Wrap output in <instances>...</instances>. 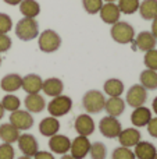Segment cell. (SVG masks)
<instances>
[{
	"instance_id": "cell-36",
	"label": "cell",
	"mask_w": 157,
	"mask_h": 159,
	"mask_svg": "<svg viewBox=\"0 0 157 159\" xmlns=\"http://www.w3.org/2000/svg\"><path fill=\"white\" fill-rule=\"evenodd\" d=\"M14 157H15V151L13 148V144H0V159H14Z\"/></svg>"
},
{
	"instance_id": "cell-17",
	"label": "cell",
	"mask_w": 157,
	"mask_h": 159,
	"mask_svg": "<svg viewBox=\"0 0 157 159\" xmlns=\"http://www.w3.org/2000/svg\"><path fill=\"white\" fill-rule=\"evenodd\" d=\"M104 110L107 112L108 116H113V117L121 116L125 110L124 99H121V96H110L108 99H106Z\"/></svg>"
},
{
	"instance_id": "cell-27",
	"label": "cell",
	"mask_w": 157,
	"mask_h": 159,
	"mask_svg": "<svg viewBox=\"0 0 157 159\" xmlns=\"http://www.w3.org/2000/svg\"><path fill=\"white\" fill-rule=\"evenodd\" d=\"M103 89L108 96H121L124 93V82L118 78H108L103 85Z\"/></svg>"
},
{
	"instance_id": "cell-39",
	"label": "cell",
	"mask_w": 157,
	"mask_h": 159,
	"mask_svg": "<svg viewBox=\"0 0 157 159\" xmlns=\"http://www.w3.org/2000/svg\"><path fill=\"white\" fill-rule=\"evenodd\" d=\"M32 158L33 159H54L52 152H47V151H38Z\"/></svg>"
},
{
	"instance_id": "cell-13",
	"label": "cell",
	"mask_w": 157,
	"mask_h": 159,
	"mask_svg": "<svg viewBox=\"0 0 157 159\" xmlns=\"http://www.w3.org/2000/svg\"><path fill=\"white\" fill-rule=\"evenodd\" d=\"M117 138H118V143L121 147L132 148L141 141V133L136 127H128V129L121 130Z\"/></svg>"
},
{
	"instance_id": "cell-16",
	"label": "cell",
	"mask_w": 157,
	"mask_h": 159,
	"mask_svg": "<svg viewBox=\"0 0 157 159\" xmlns=\"http://www.w3.org/2000/svg\"><path fill=\"white\" fill-rule=\"evenodd\" d=\"M152 119V110L149 107L143 106H139V107H135L134 112L131 113V123L138 129V127H146L147 123L150 121Z\"/></svg>"
},
{
	"instance_id": "cell-44",
	"label": "cell",
	"mask_w": 157,
	"mask_h": 159,
	"mask_svg": "<svg viewBox=\"0 0 157 159\" xmlns=\"http://www.w3.org/2000/svg\"><path fill=\"white\" fill-rule=\"evenodd\" d=\"M60 159H75V158L72 157L71 154H70V155H68V154H64V155H63V157H61Z\"/></svg>"
},
{
	"instance_id": "cell-31",
	"label": "cell",
	"mask_w": 157,
	"mask_h": 159,
	"mask_svg": "<svg viewBox=\"0 0 157 159\" xmlns=\"http://www.w3.org/2000/svg\"><path fill=\"white\" fill-rule=\"evenodd\" d=\"M89 154H91V159H106V157H107V148H106V145L103 143L96 141V143L91 144Z\"/></svg>"
},
{
	"instance_id": "cell-28",
	"label": "cell",
	"mask_w": 157,
	"mask_h": 159,
	"mask_svg": "<svg viewBox=\"0 0 157 159\" xmlns=\"http://www.w3.org/2000/svg\"><path fill=\"white\" fill-rule=\"evenodd\" d=\"M141 85L146 89H157V71L155 70H143L139 75Z\"/></svg>"
},
{
	"instance_id": "cell-9",
	"label": "cell",
	"mask_w": 157,
	"mask_h": 159,
	"mask_svg": "<svg viewBox=\"0 0 157 159\" xmlns=\"http://www.w3.org/2000/svg\"><path fill=\"white\" fill-rule=\"evenodd\" d=\"M156 43H157V39L155 38L150 31H142L136 35V38L134 39L132 45V49L136 50H142V52H147V50H152L156 48Z\"/></svg>"
},
{
	"instance_id": "cell-46",
	"label": "cell",
	"mask_w": 157,
	"mask_h": 159,
	"mask_svg": "<svg viewBox=\"0 0 157 159\" xmlns=\"http://www.w3.org/2000/svg\"><path fill=\"white\" fill-rule=\"evenodd\" d=\"M103 2H106V3H114V2H117V0H103Z\"/></svg>"
},
{
	"instance_id": "cell-10",
	"label": "cell",
	"mask_w": 157,
	"mask_h": 159,
	"mask_svg": "<svg viewBox=\"0 0 157 159\" xmlns=\"http://www.w3.org/2000/svg\"><path fill=\"white\" fill-rule=\"evenodd\" d=\"M18 148L19 151L22 152L24 155L27 157H31L32 158L36 152L39 151V144H38V140L33 137L32 134H28V133H24V134H19L18 140Z\"/></svg>"
},
{
	"instance_id": "cell-29",
	"label": "cell",
	"mask_w": 157,
	"mask_h": 159,
	"mask_svg": "<svg viewBox=\"0 0 157 159\" xmlns=\"http://www.w3.org/2000/svg\"><path fill=\"white\" fill-rule=\"evenodd\" d=\"M2 106L4 107V110L11 113V112H15V110L19 109L21 101H19V98L17 95H14V93H7V95L2 99Z\"/></svg>"
},
{
	"instance_id": "cell-18",
	"label": "cell",
	"mask_w": 157,
	"mask_h": 159,
	"mask_svg": "<svg viewBox=\"0 0 157 159\" xmlns=\"http://www.w3.org/2000/svg\"><path fill=\"white\" fill-rule=\"evenodd\" d=\"M24 103L29 113H40V112H43L45 107H46L45 98L40 93H28Z\"/></svg>"
},
{
	"instance_id": "cell-47",
	"label": "cell",
	"mask_w": 157,
	"mask_h": 159,
	"mask_svg": "<svg viewBox=\"0 0 157 159\" xmlns=\"http://www.w3.org/2000/svg\"><path fill=\"white\" fill-rule=\"evenodd\" d=\"M0 66H2V57H0Z\"/></svg>"
},
{
	"instance_id": "cell-42",
	"label": "cell",
	"mask_w": 157,
	"mask_h": 159,
	"mask_svg": "<svg viewBox=\"0 0 157 159\" xmlns=\"http://www.w3.org/2000/svg\"><path fill=\"white\" fill-rule=\"evenodd\" d=\"M152 107H153V112L157 115V96L153 99V103H152Z\"/></svg>"
},
{
	"instance_id": "cell-24",
	"label": "cell",
	"mask_w": 157,
	"mask_h": 159,
	"mask_svg": "<svg viewBox=\"0 0 157 159\" xmlns=\"http://www.w3.org/2000/svg\"><path fill=\"white\" fill-rule=\"evenodd\" d=\"M138 11L143 20L153 21L157 17V0H143L139 4Z\"/></svg>"
},
{
	"instance_id": "cell-8",
	"label": "cell",
	"mask_w": 157,
	"mask_h": 159,
	"mask_svg": "<svg viewBox=\"0 0 157 159\" xmlns=\"http://www.w3.org/2000/svg\"><path fill=\"white\" fill-rule=\"evenodd\" d=\"M10 123L19 131H27L33 126V117L28 110H15L10 115Z\"/></svg>"
},
{
	"instance_id": "cell-7",
	"label": "cell",
	"mask_w": 157,
	"mask_h": 159,
	"mask_svg": "<svg viewBox=\"0 0 157 159\" xmlns=\"http://www.w3.org/2000/svg\"><path fill=\"white\" fill-rule=\"evenodd\" d=\"M99 130L102 133L103 137L106 138H117L120 134V131L122 130L121 123L117 117H113V116H104L102 117L99 123Z\"/></svg>"
},
{
	"instance_id": "cell-11",
	"label": "cell",
	"mask_w": 157,
	"mask_h": 159,
	"mask_svg": "<svg viewBox=\"0 0 157 159\" xmlns=\"http://www.w3.org/2000/svg\"><path fill=\"white\" fill-rule=\"evenodd\" d=\"M99 14L102 21L108 25H113L116 22H118L120 17H121V11H120L118 6L116 3H103Z\"/></svg>"
},
{
	"instance_id": "cell-25",
	"label": "cell",
	"mask_w": 157,
	"mask_h": 159,
	"mask_svg": "<svg viewBox=\"0 0 157 159\" xmlns=\"http://www.w3.org/2000/svg\"><path fill=\"white\" fill-rule=\"evenodd\" d=\"M19 137V130L15 129L11 123H4L0 126V138L3 143L14 144Z\"/></svg>"
},
{
	"instance_id": "cell-40",
	"label": "cell",
	"mask_w": 157,
	"mask_h": 159,
	"mask_svg": "<svg viewBox=\"0 0 157 159\" xmlns=\"http://www.w3.org/2000/svg\"><path fill=\"white\" fill-rule=\"evenodd\" d=\"M150 32H152L153 35H155V38L157 39V17L153 20V22H152V31H150Z\"/></svg>"
},
{
	"instance_id": "cell-19",
	"label": "cell",
	"mask_w": 157,
	"mask_h": 159,
	"mask_svg": "<svg viewBox=\"0 0 157 159\" xmlns=\"http://www.w3.org/2000/svg\"><path fill=\"white\" fill-rule=\"evenodd\" d=\"M42 91H43L47 96L54 98V96H58V95H61V93H63L64 84H63V81H61L60 78L50 77V78H47V80H45V81H43Z\"/></svg>"
},
{
	"instance_id": "cell-3",
	"label": "cell",
	"mask_w": 157,
	"mask_h": 159,
	"mask_svg": "<svg viewBox=\"0 0 157 159\" xmlns=\"http://www.w3.org/2000/svg\"><path fill=\"white\" fill-rule=\"evenodd\" d=\"M106 98L100 91L97 89H91L88 92H85L82 98V106L89 115H96L100 113L104 109Z\"/></svg>"
},
{
	"instance_id": "cell-20",
	"label": "cell",
	"mask_w": 157,
	"mask_h": 159,
	"mask_svg": "<svg viewBox=\"0 0 157 159\" xmlns=\"http://www.w3.org/2000/svg\"><path fill=\"white\" fill-rule=\"evenodd\" d=\"M42 85H43V80L38 74H28L22 78L21 88L27 93H39L42 91Z\"/></svg>"
},
{
	"instance_id": "cell-30",
	"label": "cell",
	"mask_w": 157,
	"mask_h": 159,
	"mask_svg": "<svg viewBox=\"0 0 157 159\" xmlns=\"http://www.w3.org/2000/svg\"><path fill=\"white\" fill-rule=\"evenodd\" d=\"M117 2H118L117 6H118L121 14H127V16L136 13L139 10V4H141L139 0H117Z\"/></svg>"
},
{
	"instance_id": "cell-6",
	"label": "cell",
	"mask_w": 157,
	"mask_h": 159,
	"mask_svg": "<svg viewBox=\"0 0 157 159\" xmlns=\"http://www.w3.org/2000/svg\"><path fill=\"white\" fill-rule=\"evenodd\" d=\"M147 101V89L143 88L141 84H135L128 89L125 95V103L129 105L131 107H139L143 106Z\"/></svg>"
},
{
	"instance_id": "cell-14",
	"label": "cell",
	"mask_w": 157,
	"mask_h": 159,
	"mask_svg": "<svg viewBox=\"0 0 157 159\" xmlns=\"http://www.w3.org/2000/svg\"><path fill=\"white\" fill-rule=\"evenodd\" d=\"M89 149H91V143L85 135H78L74 141H71L70 152L75 159H83L89 154Z\"/></svg>"
},
{
	"instance_id": "cell-1",
	"label": "cell",
	"mask_w": 157,
	"mask_h": 159,
	"mask_svg": "<svg viewBox=\"0 0 157 159\" xmlns=\"http://www.w3.org/2000/svg\"><path fill=\"white\" fill-rule=\"evenodd\" d=\"M15 35L24 42L32 41L39 36V24L35 18H21L15 25Z\"/></svg>"
},
{
	"instance_id": "cell-21",
	"label": "cell",
	"mask_w": 157,
	"mask_h": 159,
	"mask_svg": "<svg viewBox=\"0 0 157 159\" xmlns=\"http://www.w3.org/2000/svg\"><path fill=\"white\" fill-rule=\"evenodd\" d=\"M22 85V77L19 74H15V73H11V74H7L2 78L0 81V88H2L4 92L13 93L15 91H18Z\"/></svg>"
},
{
	"instance_id": "cell-33",
	"label": "cell",
	"mask_w": 157,
	"mask_h": 159,
	"mask_svg": "<svg viewBox=\"0 0 157 159\" xmlns=\"http://www.w3.org/2000/svg\"><path fill=\"white\" fill-rule=\"evenodd\" d=\"M111 159H136L135 154L131 148H127V147H118L113 151V155H111Z\"/></svg>"
},
{
	"instance_id": "cell-26",
	"label": "cell",
	"mask_w": 157,
	"mask_h": 159,
	"mask_svg": "<svg viewBox=\"0 0 157 159\" xmlns=\"http://www.w3.org/2000/svg\"><path fill=\"white\" fill-rule=\"evenodd\" d=\"M18 6L21 14L27 18H35L40 13V6L36 0H22Z\"/></svg>"
},
{
	"instance_id": "cell-43",
	"label": "cell",
	"mask_w": 157,
	"mask_h": 159,
	"mask_svg": "<svg viewBox=\"0 0 157 159\" xmlns=\"http://www.w3.org/2000/svg\"><path fill=\"white\" fill-rule=\"evenodd\" d=\"M4 112H6V110H4V107L2 106V102H0V120L4 117Z\"/></svg>"
},
{
	"instance_id": "cell-37",
	"label": "cell",
	"mask_w": 157,
	"mask_h": 159,
	"mask_svg": "<svg viewBox=\"0 0 157 159\" xmlns=\"http://www.w3.org/2000/svg\"><path fill=\"white\" fill-rule=\"evenodd\" d=\"M11 38L7 34H0V53H6L11 48Z\"/></svg>"
},
{
	"instance_id": "cell-45",
	"label": "cell",
	"mask_w": 157,
	"mask_h": 159,
	"mask_svg": "<svg viewBox=\"0 0 157 159\" xmlns=\"http://www.w3.org/2000/svg\"><path fill=\"white\" fill-rule=\"evenodd\" d=\"M18 159H32L31 157H27V155H22V157H19Z\"/></svg>"
},
{
	"instance_id": "cell-35",
	"label": "cell",
	"mask_w": 157,
	"mask_h": 159,
	"mask_svg": "<svg viewBox=\"0 0 157 159\" xmlns=\"http://www.w3.org/2000/svg\"><path fill=\"white\" fill-rule=\"evenodd\" d=\"M13 30L11 17L6 13H0V34H8Z\"/></svg>"
},
{
	"instance_id": "cell-34",
	"label": "cell",
	"mask_w": 157,
	"mask_h": 159,
	"mask_svg": "<svg viewBox=\"0 0 157 159\" xmlns=\"http://www.w3.org/2000/svg\"><path fill=\"white\" fill-rule=\"evenodd\" d=\"M82 6L88 14H97L103 6V0H82Z\"/></svg>"
},
{
	"instance_id": "cell-38",
	"label": "cell",
	"mask_w": 157,
	"mask_h": 159,
	"mask_svg": "<svg viewBox=\"0 0 157 159\" xmlns=\"http://www.w3.org/2000/svg\"><path fill=\"white\" fill-rule=\"evenodd\" d=\"M146 127H147V133H149L152 137L157 138V116L150 119V121L147 123Z\"/></svg>"
},
{
	"instance_id": "cell-15",
	"label": "cell",
	"mask_w": 157,
	"mask_h": 159,
	"mask_svg": "<svg viewBox=\"0 0 157 159\" xmlns=\"http://www.w3.org/2000/svg\"><path fill=\"white\" fill-rule=\"evenodd\" d=\"M74 126H75V131L78 133V135L89 137L95 131V120L89 115H79L75 119Z\"/></svg>"
},
{
	"instance_id": "cell-48",
	"label": "cell",
	"mask_w": 157,
	"mask_h": 159,
	"mask_svg": "<svg viewBox=\"0 0 157 159\" xmlns=\"http://www.w3.org/2000/svg\"><path fill=\"white\" fill-rule=\"evenodd\" d=\"M155 159H157V155H156V158H155Z\"/></svg>"
},
{
	"instance_id": "cell-23",
	"label": "cell",
	"mask_w": 157,
	"mask_h": 159,
	"mask_svg": "<svg viewBox=\"0 0 157 159\" xmlns=\"http://www.w3.org/2000/svg\"><path fill=\"white\" fill-rule=\"evenodd\" d=\"M60 130V121L57 120V117H45L43 120L39 123V133L45 137H52V135L57 134Z\"/></svg>"
},
{
	"instance_id": "cell-5",
	"label": "cell",
	"mask_w": 157,
	"mask_h": 159,
	"mask_svg": "<svg viewBox=\"0 0 157 159\" xmlns=\"http://www.w3.org/2000/svg\"><path fill=\"white\" fill-rule=\"evenodd\" d=\"M72 109V99L67 95H58L54 96L52 101L47 103V112L53 117H61L71 112Z\"/></svg>"
},
{
	"instance_id": "cell-12",
	"label": "cell",
	"mask_w": 157,
	"mask_h": 159,
	"mask_svg": "<svg viewBox=\"0 0 157 159\" xmlns=\"http://www.w3.org/2000/svg\"><path fill=\"white\" fill-rule=\"evenodd\" d=\"M49 148L52 152L58 155H64V154H68L70 148H71V141L67 135L63 134H54L50 137L49 140Z\"/></svg>"
},
{
	"instance_id": "cell-22",
	"label": "cell",
	"mask_w": 157,
	"mask_h": 159,
	"mask_svg": "<svg viewBox=\"0 0 157 159\" xmlns=\"http://www.w3.org/2000/svg\"><path fill=\"white\" fill-rule=\"evenodd\" d=\"M135 158L136 159H155L157 155V149L149 141H139L135 145Z\"/></svg>"
},
{
	"instance_id": "cell-2",
	"label": "cell",
	"mask_w": 157,
	"mask_h": 159,
	"mask_svg": "<svg viewBox=\"0 0 157 159\" xmlns=\"http://www.w3.org/2000/svg\"><path fill=\"white\" fill-rule=\"evenodd\" d=\"M110 35L113 38V41H116L117 43L127 45V43H132L134 39H135V30H134V27L129 22L118 21L111 25Z\"/></svg>"
},
{
	"instance_id": "cell-32",
	"label": "cell",
	"mask_w": 157,
	"mask_h": 159,
	"mask_svg": "<svg viewBox=\"0 0 157 159\" xmlns=\"http://www.w3.org/2000/svg\"><path fill=\"white\" fill-rule=\"evenodd\" d=\"M143 63L146 66V69L157 71V49H152V50L145 52Z\"/></svg>"
},
{
	"instance_id": "cell-41",
	"label": "cell",
	"mask_w": 157,
	"mask_h": 159,
	"mask_svg": "<svg viewBox=\"0 0 157 159\" xmlns=\"http://www.w3.org/2000/svg\"><path fill=\"white\" fill-rule=\"evenodd\" d=\"M3 2L7 3V4H10V6H18L22 0H3Z\"/></svg>"
},
{
	"instance_id": "cell-4",
	"label": "cell",
	"mask_w": 157,
	"mask_h": 159,
	"mask_svg": "<svg viewBox=\"0 0 157 159\" xmlns=\"http://www.w3.org/2000/svg\"><path fill=\"white\" fill-rule=\"evenodd\" d=\"M38 46L43 53L57 52L61 46V36L53 30H45L38 36Z\"/></svg>"
}]
</instances>
